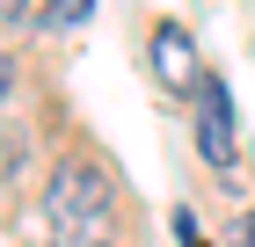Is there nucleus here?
Instances as JSON below:
<instances>
[{
    "label": "nucleus",
    "mask_w": 255,
    "mask_h": 247,
    "mask_svg": "<svg viewBox=\"0 0 255 247\" xmlns=\"http://www.w3.org/2000/svg\"><path fill=\"white\" fill-rule=\"evenodd\" d=\"M175 240H182V247H204V233H197V218H190V211H175Z\"/></svg>",
    "instance_id": "nucleus-5"
},
{
    "label": "nucleus",
    "mask_w": 255,
    "mask_h": 247,
    "mask_svg": "<svg viewBox=\"0 0 255 247\" xmlns=\"http://www.w3.org/2000/svg\"><path fill=\"white\" fill-rule=\"evenodd\" d=\"M7 95H15V58L0 51V102H7Z\"/></svg>",
    "instance_id": "nucleus-6"
},
{
    "label": "nucleus",
    "mask_w": 255,
    "mask_h": 247,
    "mask_svg": "<svg viewBox=\"0 0 255 247\" xmlns=\"http://www.w3.org/2000/svg\"><path fill=\"white\" fill-rule=\"evenodd\" d=\"M88 15H95V0H51L44 7V29H80Z\"/></svg>",
    "instance_id": "nucleus-4"
},
{
    "label": "nucleus",
    "mask_w": 255,
    "mask_h": 247,
    "mask_svg": "<svg viewBox=\"0 0 255 247\" xmlns=\"http://www.w3.org/2000/svg\"><path fill=\"white\" fill-rule=\"evenodd\" d=\"M44 218L66 247H110V226H117V182L102 160H66L44 189Z\"/></svg>",
    "instance_id": "nucleus-1"
},
{
    "label": "nucleus",
    "mask_w": 255,
    "mask_h": 247,
    "mask_svg": "<svg viewBox=\"0 0 255 247\" xmlns=\"http://www.w3.org/2000/svg\"><path fill=\"white\" fill-rule=\"evenodd\" d=\"M234 247H255V211H248V218L234 226Z\"/></svg>",
    "instance_id": "nucleus-7"
},
{
    "label": "nucleus",
    "mask_w": 255,
    "mask_h": 247,
    "mask_svg": "<svg viewBox=\"0 0 255 247\" xmlns=\"http://www.w3.org/2000/svg\"><path fill=\"white\" fill-rule=\"evenodd\" d=\"M197 153H204L212 167H234V102H226L219 73L197 80Z\"/></svg>",
    "instance_id": "nucleus-2"
},
{
    "label": "nucleus",
    "mask_w": 255,
    "mask_h": 247,
    "mask_svg": "<svg viewBox=\"0 0 255 247\" xmlns=\"http://www.w3.org/2000/svg\"><path fill=\"white\" fill-rule=\"evenodd\" d=\"M153 80L160 87H175V95H190L197 80V44H190V29H182V22H160L153 29Z\"/></svg>",
    "instance_id": "nucleus-3"
},
{
    "label": "nucleus",
    "mask_w": 255,
    "mask_h": 247,
    "mask_svg": "<svg viewBox=\"0 0 255 247\" xmlns=\"http://www.w3.org/2000/svg\"><path fill=\"white\" fill-rule=\"evenodd\" d=\"M22 7H29V0H0V22H15V15H22Z\"/></svg>",
    "instance_id": "nucleus-8"
}]
</instances>
